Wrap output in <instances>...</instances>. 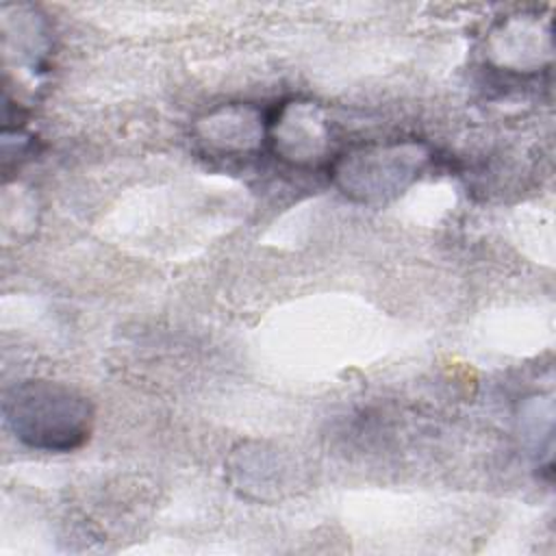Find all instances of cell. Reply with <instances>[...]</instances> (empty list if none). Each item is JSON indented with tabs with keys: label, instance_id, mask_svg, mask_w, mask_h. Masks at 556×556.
Masks as SVG:
<instances>
[{
	"label": "cell",
	"instance_id": "cell-1",
	"mask_svg": "<svg viewBox=\"0 0 556 556\" xmlns=\"http://www.w3.org/2000/svg\"><path fill=\"white\" fill-rule=\"evenodd\" d=\"M4 419L22 443L46 452H67L89 437L91 408L70 387L28 380L4 395Z\"/></svg>",
	"mask_w": 556,
	"mask_h": 556
}]
</instances>
